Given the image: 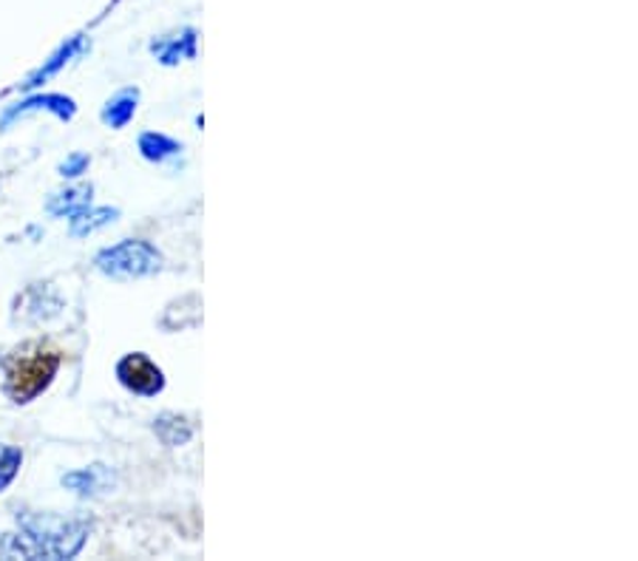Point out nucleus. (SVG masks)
Listing matches in <instances>:
<instances>
[{
  "instance_id": "obj_1",
  "label": "nucleus",
  "mask_w": 638,
  "mask_h": 561,
  "mask_svg": "<svg viewBox=\"0 0 638 561\" xmlns=\"http://www.w3.org/2000/svg\"><path fill=\"white\" fill-rule=\"evenodd\" d=\"M91 522L63 519L55 513H23L18 516V530L3 534L0 556L3 559H74L89 541Z\"/></svg>"
},
{
  "instance_id": "obj_2",
  "label": "nucleus",
  "mask_w": 638,
  "mask_h": 561,
  "mask_svg": "<svg viewBox=\"0 0 638 561\" xmlns=\"http://www.w3.org/2000/svg\"><path fill=\"white\" fill-rule=\"evenodd\" d=\"M60 369V352L49 347H35L12 358L7 369V391L14 402H32L55 381Z\"/></svg>"
},
{
  "instance_id": "obj_3",
  "label": "nucleus",
  "mask_w": 638,
  "mask_h": 561,
  "mask_svg": "<svg viewBox=\"0 0 638 561\" xmlns=\"http://www.w3.org/2000/svg\"><path fill=\"white\" fill-rule=\"evenodd\" d=\"M94 264L108 278H142L162 270V253L146 238H126L105 247Z\"/></svg>"
},
{
  "instance_id": "obj_4",
  "label": "nucleus",
  "mask_w": 638,
  "mask_h": 561,
  "mask_svg": "<svg viewBox=\"0 0 638 561\" xmlns=\"http://www.w3.org/2000/svg\"><path fill=\"white\" fill-rule=\"evenodd\" d=\"M117 381L139 397H156L165 388V374L142 352L126 354L117 363Z\"/></svg>"
},
{
  "instance_id": "obj_5",
  "label": "nucleus",
  "mask_w": 638,
  "mask_h": 561,
  "mask_svg": "<svg viewBox=\"0 0 638 561\" xmlns=\"http://www.w3.org/2000/svg\"><path fill=\"white\" fill-rule=\"evenodd\" d=\"M35 112H51L57 119H71L77 114V105H74V100L63 97V94H40V97H28V100H23L21 105H14V108H9V112L3 114L0 128L7 131L14 119H21V117H26V114H35Z\"/></svg>"
},
{
  "instance_id": "obj_6",
  "label": "nucleus",
  "mask_w": 638,
  "mask_h": 561,
  "mask_svg": "<svg viewBox=\"0 0 638 561\" xmlns=\"http://www.w3.org/2000/svg\"><path fill=\"white\" fill-rule=\"evenodd\" d=\"M63 488L80 493V496H100V493L112 491L114 488V474L105 468V465H91V468H80V471L66 474Z\"/></svg>"
},
{
  "instance_id": "obj_7",
  "label": "nucleus",
  "mask_w": 638,
  "mask_h": 561,
  "mask_svg": "<svg viewBox=\"0 0 638 561\" xmlns=\"http://www.w3.org/2000/svg\"><path fill=\"white\" fill-rule=\"evenodd\" d=\"M137 103H139L137 89L119 91L117 97H112L108 103H105L100 119H103L108 128H126V125L134 119V114H137Z\"/></svg>"
},
{
  "instance_id": "obj_8",
  "label": "nucleus",
  "mask_w": 638,
  "mask_h": 561,
  "mask_svg": "<svg viewBox=\"0 0 638 561\" xmlns=\"http://www.w3.org/2000/svg\"><path fill=\"white\" fill-rule=\"evenodd\" d=\"M117 215H119V210H114V208H91L89 204V208L77 210V213L69 215L71 236H77V238L89 236V233H94V230L112 224Z\"/></svg>"
},
{
  "instance_id": "obj_9",
  "label": "nucleus",
  "mask_w": 638,
  "mask_h": 561,
  "mask_svg": "<svg viewBox=\"0 0 638 561\" xmlns=\"http://www.w3.org/2000/svg\"><path fill=\"white\" fill-rule=\"evenodd\" d=\"M151 51L160 57V62L165 66H174V62L185 60V57L196 55V35L194 28H185L179 40H165V43H153Z\"/></svg>"
},
{
  "instance_id": "obj_10",
  "label": "nucleus",
  "mask_w": 638,
  "mask_h": 561,
  "mask_svg": "<svg viewBox=\"0 0 638 561\" xmlns=\"http://www.w3.org/2000/svg\"><path fill=\"white\" fill-rule=\"evenodd\" d=\"M91 204V185H80V187H69V190H60L49 199V213L51 215H66L69 219L71 213L83 210Z\"/></svg>"
},
{
  "instance_id": "obj_11",
  "label": "nucleus",
  "mask_w": 638,
  "mask_h": 561,
  "mask_svg": "<svg viewBox=\"0 0 638 561\" xmlns=\"http://www.w3.org/2000/svg\"><path fill=\"white\" fill-rule=\"evenodd\" d=\"M139 151H142V156H146L148 162H165L167 156H174V153L182 151V145L176 142V139L165 137V133H142L139 137Z\"/></svg>"
},
{
  "instance_id": "obj_12",
  "label": "nucleus",
  "mask_w": 638,
  "mask_h": 561,
  "mask_svg": "<svg viewBox=\"0 0 638 561\" xmlns=\"http://www.w3.org/2000/svg\"><path fill=\"white\" fill-rule=\"evenodd\" d=\"M153 431L160 434V440L165 445H171V448H176V445H185L190 440V425L182 420V417L176 414H162L156 417V423H153Z\"/></svg>"
},
{
  "instance_id": "obj_13",
  "label": "nucleus",
  "mask_w": 638,
  "mask_h": 561,
  "mask_svg": "<svg viewBox=\"0 0 638 561\" xmlns=\"http://www.w3.org/2000/svg\"><path fill=\"white\" fill-rule=\"evenodd\" d=\"M80 49V37H74V40L69 43V46H63V49L57 51L55 57H51L49 62H46V66H43L40 71H37L35 77H28V83H23V89H35V85H40L43 80H49L51 74H55V71H60L66 66V62H69V57L74 55V51Z\"/></svg>"
},
{
  "instance_id": "obj_14",
  "label": "nucleus",
  "mask_w": 638,
  "mask_h": 561,
  "mask_svg": "<svg viewBox=\"0 0 638 561\" xmlns=\"http://www.w3.org/2000/svg\"><path fill=\"white\" fill-rule=\"evenodd\" d=\"M21 465H23L21 448H14V445H3V448H0V493L12 486L18 471H21Z\"/></svg>"
},
{
  "instance_id": "obj_15",
  "label": "nucleus",
  "mask_w": 638,
  "mask_h": 561,
  "mask_svg": "<svg viewBox=\"0 0 638 561\" xmlns=\"http://www.w3.org/2000/svg\"><path fill=\"white\" fill-rule=\"evenodd\" d=\"M91 165V160L89 156H85V153H71L69 160L63 162V165H60V176H80V174H85V167Z\"/></svg>"
}]
</instances>
